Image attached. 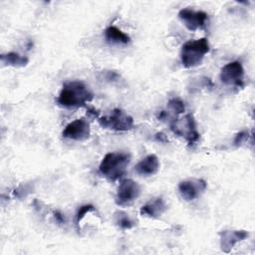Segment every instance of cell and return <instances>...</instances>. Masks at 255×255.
Returning a JSON list of instances; mask_svg holds the SVG:
<instances>
[{
    "instance_id": "11",
    "label": "cell",
    "mask_w": 255,
    "mask_h": 255,
    "mask_svg": "<svg viewBox=\"0 0 255 255\" xmlns=\"http://www.w3.org/2000/svg\"><path fill=\"white\" fill-rule=\"evenodd\" d=\"M218 235L221 250L229 253L237 243L245 240L249 236V233L246 230H222Z\"/></svg>"
},
{
    "instance_id": "4",
    "label": "cell",
    "mask_w": 255,
    "mask_h": 255,
    "mask_svg": "<svg viewBox=\"0 0 255 255\" xmlns=\"http://www.w3.org/2000/svg\"><path fill=\"white\" fill-rule=\"evenodd\" d=\"M98 122L104 128L114 131H128L133 128V119L121 109H114L109 115L98 117Z\"/></svg>"
},
{
    "instance_id": "12",
    "label": "cell",
    "mask_w": 255,
    "mask_h": 255,
    "mask_svg": "<svg viewBox=\"0 0 255 255\" xmlns=\"http://www.w3.org/2000/svg\"><path fill=\"white\" fill-rule=\"evenodd\" d=\"M159 165L158 157L155 154H148L136 163L134 170L139 175L150 176L158 171Z\"/></svg>"
},
{
    "instance_id": "17",
    "label": "cell",
    "mask_w": 255,
    "mask_h": 255,
    "mask_svg": "<svg viewBox=\"0 0 255 255\" xmlns=\"http://www.w3.org/2000/svg\"><path fill=\"white\" fill-rule=\"evenodd\" d=\"M167 107H168L169 111H171L175 116L180 115V114L184 113V111H185V105H184L183 101L179 98H172L171 100H169Z\"/></svg>"
},
{
    "instance_id": "9",
    "label": "cell",
    "mask_w": 255,
    "mask_h": 255,
    "mask_svg": "<svg viewBox=\"0 0 255 255\" xmlns=\"http://www.w3.org/2000/svg\"><path fill=\"white\" fill-rule=\"evenodd\" d=\"M206 186V181L201 178H189L179 182L178 191L185 201H192L205 191Z\"/></svg>"
},
{
    "instance_id": "6",
    "label": "cell",
    "mask_w": 255,
    "mask_h": 255,
    "mask_svg": "<svg viewBox=\"0 0 255 255\" xmlns=\"http://www.w3.org/2000/svg\"><path fill=\"white\" fill-rule=\"evenodd\" d=\"M140 194V186L130 178L123 179L118 187L116 203L119 206H127L132 203Z\"/></svg>"
},
{
    "instance_id": "1",
    "label": "cell",
    "mask_w": 255,
    "mask_h": 255,
    "mask_svg": "<svg viewBox=\"0 0 255 255\" xmlns=\"http://www.w3.org/2000/svg\"><path fill=\"white\" fill-rule=\"evenodd\" d=\"M94 99V94L81 81H69L63 85V88L57 98V103L66 108L83 107Z\"/></svg>"
},
{
    "instance_id": "19",
    "label": "cell",
    "mask_w": 255,
    "mask_h": 255,
    "mask_svg": "<svg viewBox=\"0 0 255 255\" xmlns=\"http://www.w3.org/2000/svg\"><path fill=\"white\" fill-rule=\"evenodd\" d=\"M247 138H248V131H246V130L240 131L239 133L236 134L233 143H234V145H236V146L241 145L244 141L247 140Z\"/></svg>"
},
{
    "instance_id": "5",
    "label": "cell",
    "mask_w": 255,
    "mask_h": 255,
    "mask_svg": "<svg viewBox=\"0 0 255 255\" xmlns=\"http://www.w3.org/2000/svg\"><path fill=\"white\" fill-rule=\"evenodd\" d=\"M170 129L176 135L183 137L188 143H194L199 139L200 134L197 131L195 121L190 114L185 115L181 119L172 120Z\"/></svg>"
},
{
    "instance_id": "14",
    "label": "cell",
    "mask_w": 255,
    "mask_h": 255,
    "mask_svg": "<svg viewBox=\"0 0 255 255\" xmlns=\"http://www.w3.org/2000/svg\"><path fill=\"white\" fill-rule=\"evenodd\" d=\"M105 37L109 42L114 44L127 45L130 42V37L116 26H109L105 30Z\"/></svg>"
},
{
    "instance_id": "21",
    "label": "cell",
    "mask_w": 255,
    "mask_h": 255,
    "mask_svg": "<svg viewBox=\"0 0 255 255\" xmlns=\"http://www.w3.org/2000/svg\"><path fill=\"white\" fill-rule=\"evenodd\" d=\"M155 138H156L157 140H159V141H162V142L166 141L165 135H164L163 133H161V132H158V133H156V134H155Z\"/></svg>"
},
{
    "instance_id": "15",
    "label": "cell",
    "mask_w": 255,
    "mask_h": 255,
    "mask_svg": "<svg viewBox=\"0 0 255 255\" xmlns=\"http://www.w3.org/2000/svg\"><path fill=\"white\" fill-rule=\"evenodd\" d=\"M0 60H1V63L3 64V66H11V67H15V68L25 67L29 62L27 57L21 56L20 54L15 53V52L1 54Z\"/></svg>"
},
{
    "instance_id": "8",
    "label": "cell",
    "mask_w": 255,
    "mask_h": 255,
    "mask_svg": "<svg viewBox=\"0 0 255 255\" xmlns=\"http://www.w3.org/2000/svg\"><path fill=\"white\" fill-rule=\"evenodd\" d=\"M178 18L188 30L196 31L205 27L208 20V15L203 11L183 8L178 12Z\"/></svg>"
},
{
    "instance_id": "20",
    "label": "cell",
    "mask_w": 255,
    "mask_h": 255,
    "mask_svg": "<svg viewBox=\"0 0 255 255\" xmlns=\"http://www.w3.org/2000/svg\"><path fill=\"white\" fill-rule=\"evenodd\" d=\"M54 218L56 219V221L58 222V223H60V224H63V223H65V217H64V215L60 212V211H54Z\"/></svg>"
},
{
    "instance_id": "13",
    "label": "cell",
    "mask_w": 255,
    "mask_h": 255,
    "mask_svg": "<svg viewBox=\"0 0 255 255\" xmlns=\"http://www.w3.org/2000/svg\"><path fill=\"white\" fill-rule=\"evenodd\" d=\"M166 208H167V206H166L164 200L161 197H156V198L149 200L144 205H142L140 207L139 213L142 216H146V217H150V218H157L165 212Z\"/></svg>"
},
{
    "instance_id": "10",
    "label": "cell",
    "mask_w": 255,
    "mask_h": 255,
    "mask_svg": "<svg viewBox=\"0 0 255 255\" xmlns=\"http://www.w3.org/2000/svg\"><path fill=\"white\" fill-rule=\"evenodd\" d=\"M62 134L64 137L69 139L77 141L86 140L91 134L90 125L84 119H77L65 127Z\"/></svg>"
},
{
    "instance_id": "3",
    "label": "cell",
    "mask_w": 255,
    "mask_h": 255,
    "mask_svg": "<svg viewBox=\"0 0 255 255\" xmlns=\"http://www.w3.org/2000/svg\"><path fill=\"white\" fill-rule=\"evenodd\" d=\"M209 50L210 48L207 38H200L185 42L182 45L180 52L182 66L187 69L199 66Z\"/></svg>"
},
{
    "instance_id": "2",
    "label": "cell",
    "mask_w": 255,
    "mask_h": 255,
    "mask_svg": "<svg viewBox=\"0 0 255 255\" xmlns=\"http://www.w3.org/2000/svg\"><path fill=\"white\" fill-rule=\"evenodd\" d=\"M130 161V155L125 151L107 153L99 165L100 173L109 180L115 181L121 178Z\"/></svg>"
},
{
    "instance_id": "16",
    "label": "cell",
    "mask_w": 255,
    "mask_h": 255,
    "mask_svg": "<svg viewBox=\"0 0 255 255\" xmlns=\"http://www.w3.org/2000/svg\"><path fill=\"white\" fill-rule=\"evenodd\" d=\"M115 221L116 224L124 230H128L131 229L134 226V222L130 219V217L123 212V211H118L115 213Z\"/></svg>"
},
{
    "instance_id": "7",
    "label": "cell",
    "mask_w": 255,
    "mask_h": 255,
    "mask_svg": "<svg viewBox=\"0 0 255 255\" xmlns=\"http://www.w3.org/2000/svg\"><path fill=\"white\" fill-rule=\"evenodd\" d=\"M220 80L223 84L227 86L243 87L244 69L239 61H233L222 67L220 71Z\"/></svg>"
},
{
    "instance_id": "18",
    "label": "cell",
    "mask_w": 255,
    "mask_h": 255,
    "mask_svg": "<svg viewBox=\"0 0 255 255\" xmlns=\"http://www.w3.org/2000/svg\"><path fill=\"white\" fill-rule=\"evenodd\" d=\"M95 210V207L91 204H86V205H83L80 207V209L78 210L77 214H76V224L79 226L80 222L82 221V219L85 217V215L90 212V211H94Z\"/></svg>"
}]
</instances>
